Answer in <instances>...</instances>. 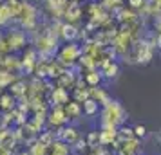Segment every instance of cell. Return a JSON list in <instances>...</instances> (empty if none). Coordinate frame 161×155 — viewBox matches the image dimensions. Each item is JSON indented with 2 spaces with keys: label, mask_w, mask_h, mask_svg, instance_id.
I'll use <instances>...</instances> for the list:
<instances>
[{
  "label": "cell",
  "mask_w": 161,
  "mask_h": 155,
  "mask_svg": "<svg viewBox=\"0 0 161 155\" xmlns=\"http://www.w3.org/2000/svg\"><path fill=\"white\" fill-rule=\"evenodd\" d=\"M71 97H73V101H78V103H83V101H87L91 94H89V87L87 89H73L71 90Z\"/></svg>",
  "instance_id": "22"
},
{
  "label": "cell",
  "mask_w": 161,
  "mask_h": 155,
  "mask_svg": "<svg viewBox=\"0 0 161 155\" xmlns=\"http://www.w3.org/2000/svg\"><path fill=\"white\" fill-rule=\"evenodd\" d=\"M15 155H29V152H27V148H18Z\"/></svg>",
  "instance_id": "26"
},
{
  "label": "cell",
  "mask_w": 161,
  "mask_h": 155,
  "mask_svg": "<svg viewBox=\"0 0 161 155\" xmlns=\"http://www.w3.org/2000/svg\"><path fill=\"white\" fill-rule=\"evenodd\" d=\"M71 152H73V155H87L91 152V148H89L85 137H80V139L76 141L73 146H71Z\"/></svg>",
  "instance_id": "17"
},
{
  "label": "cell",
  "mask_w": 161,
  "mask_h": 155,
  "mask_svg": "<svg viewBox=\"0 0 161 155\" xmlns=\"http://www.w3.org/2000/svg\"><path fill=\"white\" fill-rule=\"evenodd\" d=\"M6 42L9 45V51L11 52H18V51H24L25 49V45H27V36H25V33L22 29H9L6 34Z\"/></svg>",
  "instance_id": "4"
},
{
  "label": "cell",
  "mask_w": 161,
  "mask_h": 155,
  "mask_svg": "<svg viewBox=\"0 0 161 155\" xmlns=\"http://www.w3.org/2000/svg\"><path fill=\"white\" fill-rule=\"evenodd\" d=\"M45 125L49 130H58L62 126L69 125V119L65 116L64 106H51L47 112V119H45Z\"/></svg>",
  "instance_id": "3"
},
{
  "label": "cell",
  "mask_w": 161,
  "mask_h": 155,
  "mask_svg": "<svg viewBox=\"0 0 161 155\" xmlns=\"http://www.w3.org/2000/svg\"><path fill=\"white\" fill-rule=\"evenodd\" d=\"M49 155H73V152H71V146L67 142L56 139L49 146Z\"/></svg>",
  "instance_id": "15"
},
{
  "label": "cell",
  "mask_w": 161,
  "mask_h": 155,
  "mask_svg": "<svg viewBox=\"0 0 161 155\" xmlns=\"http://www.w3.org/2000/svg\"><path fill=\"white\" fill-rule=\"evenodd\" d=\"M89 94H91V99H94L100 106H105L112 99V96L109 94V90L105 89V87H102V85L100 87H89Z\"/></svg>",
  "instance_id": "10"
},
{
  "label": "cell",
  "mask_w": 161,
  "mask_h": 155,
  "mask_svg": "<svg viewBox=\"0 0 161 155\" xmlns=\"http://www.w3.org/2000/svg\"><path fill=\"white\" fill-rule=\"evenodd\" d=\"M54 135H56V139L67 142L69 146H73L80 137H83L81 132H80V126L78 125H71V123L65 125V126H62V128H58V130H54Z\"/></svg>",
  "instance_id": "5"
},
{
  "label": "cell",
  "mask_w": 161,
  "mask_h": 155,
  "mask_svg": "<svg viewBox=\"0 0 161 155\" xmlns=\"http://www.w3.org/2000/svg\"><path fill=\"white\" fill-rule=\"evenodd\" d=\"M64 110H65V116L67 119H69V123L71 125H78L81 121V117H83V106H81V103H78V101H69V103L64 106Z\"/></svg>",
  "instance_id": "8"
},
{
  "label": "cell",
  "mask_w": 161,
  "mask_h": 155,
  "mask_svg": "<svg viewBox=\"0 0 161 155\" xmlns=\"http://www.w3.org/2000/svg\"><path fill=\"white\" fill-rule=\"evenodd\" d=\"M15 153H16V150H11V148L0 144V155H15Z\"/></svg>",
  "instance_id": "24"
},
{
  "label": "cell",
  "mask_w": 161,
  "mask_h": 155,
  "mask_svg": "<svg viewBox=\"0 0 161 155\" xmlns=\"http://www.w3.org/2000/svg\"><path fill=\"white\" fill-rule=\"evenodd\" d=\"M141 146H143V141L138 139V137H134L130 141H125L119 144L114 155H139L141 153Z\"/></svg>",
  "instance_id": "7"
},
{
  "label": "cell",
  "mask_w": 161,
  "mask_h": 155,
  "mask_svg": "<svg viewBox=\"0 0 161 155\" xmlns=\"http://www.w3.org/2000/svg\"><path fill=\"white\" fill-rule=\"evenodd\" d=\"M81 54H83V49L80 47V44L71 42V44H65V45L60 47L58 52H56V56H54V59H58L65 69H69V67L76 65L80 61Z\"/></svg>",
  "instance_id": "2"
},
{
  "label": "cell",
  "mask_w": 161,
  "mask_h": 155,
  "mask_svg": "<svg viewBox=\"0 0 161 155\" xmlns=\"http://www.w3.org/2000/svg\"><path fill=\"white\" fill-rule=\"evenodd\" d=\"M132 128H134V135H136L138 139L143 141V139H147V137H148V130H147V126H145V125L138 123V125H134Z\"/></svg>",
  "instance_id": "23"
},
{
  "label": "cell",
  "mask_w": 161,
  "mask_h": 155,
  "mask_svg": "<svg viewBox=\"0 0 161 155\" xmlns=\"http://www.w3.org/2000/svg\"><path fill=\"white\" fill-rule=\"evenodd\" d=\"M156 47H158V49H161V33H158V34H156Z\"/></svg>",
  "instance_id": "27"
},
{
  "label": "cell",
  "mask_w": 161,
  "mask_h": 155,
  "mask_svg": "<svg viewBox=\"0 0 161 155\" xmlns=\"http://www.w3.org/2000/svg\"><path fill=\"white\" fill-rule=\"evenodd\" d=\"M71 99H73V97H71V92L65 90V89H58V87H54V89L49 92V96H47L49 108H51V106H65Z\"/></svg>",
  "instance_id": "6"
},
{
  "label": "cell",
  "mask_w": 161,
  "mask_h": 155,
  "mask_svg": "<svg viewBox=\"0 0 161 155\" xmlns=\"http://www.w3.org/2000/svg\"><path fill=\"white\" fill-rule=\"evenodd\" d=\"M83 137H85V141H87V144H89L91 150L100 146V128H92V130H89Z\"/></svg>",
  "instance_id": "19"
},
{
  "label": "cell",
  "mask_w": 161,
  "mask_h": 155,
  "mask_svg": "<svg viewBox=\"0 0 161 155\" xmlns=\"http://www.w3.org/2000/svg\"><path fill=\"white\" fill-rule=\"evenodd\" d=\"M27 85H29V81L24 78V76H20V78H16L15 81L9 85L8 92H11L13 96L16 97V99H22L24 96H25V90H27Z\"/></svg>",
  "instance_id": "11"
},
{
  "label": "cell",
  "mask_w": 161,
  "mask_h": 155,
  "mask_svg": "<svg viewBox=\"0 0 161 155\" xmlns=\"http://www.w3.org/2000/svg\"><path fill=\"white\" fill-rule=\"evenodd\" d=\"M139 155H141V153H139Z\"/></svg>",
  "instance_id": "29"
},
{
  "label": "cell",
  "mask_w": 161,
  "mask_h": 155,
  "mask_svg": "<svg viewBox=\"0 0 161 155\" xmlns=\"http://www.w3.org/2000/svg\"><path fill=\"white\" fill-rule=\"evenodd\" d=\"M81 106H83V116L89 119H94L96 116H100V110H102V106L96 103L94 99H91V97H89L87 101H83Z\"/></svg>",
  "instance_id": "13"
},
{
  "label": "cell",
  "mask_w": 161,
  "mask_h": 155,
  "mask_svg": "<svg viewBox=\"0 0 161 155\" xmlns=\"http://www.w3.org/2000/svg\"><path fill=\"white\" fill-rule=\"evenodd\" d=\"M64 16L67 18V22H69V23H74L81 16L80 4H78V2H71V4L67 6V11H65V15H64Z\"/></svg>",
  "instance_id": "16"
},
{
  "label": "cell",
  "mask_w": 161,
  "mask_h": 155,
  "mask_svg": "<svg viewBox=\"0 0 161 155\" xmlns=\"http://www.w3.org/2000/svg\"><path fill=\"white\" fill-rule=\"evenodd\" d=\"M42 144H45V146H51L53 142L56 141V135H54V130H49V128H45L44 132H40L38 133V137H36Z\"/></svg>",
  "instance_id": "21"
},
{
  "label": "cell",
  "mask_w": 161,
  "mask_h": 155,
  "mask_svg": "<svg viewBox=\"0 0 161 155\" xmlns=\"http://www.w3.org/2000/svg\"><path fill=\"white\" fill-rule=\"evenodd\" d=\"M154 141H156V142H158V144H159V146H161V130H159V132H158V135L154 137Z\"/></svg>",
  "instance_id": "28"
},
{
  "label": "cell",
  "mask_w": 161,
  "mask_h": 155,
  "mask_svg": "<svg viewBox=\"0 0 161 155\" xmlns=\"http://www.w3.org/2000/svg\"><path fill=\"white\" fill-rule=\"evenodd\" d=\"M98 119H100V126H116V128H119V126L127 125L129 112H127V108L123 106L121 101L112 97L110 103L102 106Z\"/></svg>",
  "instance_id": "1"
},
{
  "label": "cell",
  "mask_w": 161,
  "mask_h": 155,
  "mask_svg": "<svg viewBox=\"0 0 161 155\" xmlns=\"http://www.w3.org/2000/svg\"><path fill=\"white\" fill-rule=\"evenodd\" d=\"M16 105H18V99L8 90L0 96V112H13L16 108Z\"/></svg>",
  "instance_id": "12"
},
{
  "label": "cell",
  "mask_w": 161,
  "mask_h": 155,
  "mask_svg": "<svg viewBox=\"0 0 161 155\" xmlns=\"http://www.w3.org/2000/svg\"><path fill=\"white\" fill-rule=\"evenodd\" d=\"M130 6L132 8H141L143 6V0H130Z\"/></svg>",
  "instance_id": "25"
},
{
  "label": "cell",
  "mask_w": 161,
  "mask_h": 155,
  "mask_svg": "<svg viewBox=\"0 0 161 155\" xmlns=\"http://www.w3.org/2000/svg\"><path fill=\"white\" fill-rule=\"evenodd\" d=\"M27 152H29V155H49V146L42 144V142L36 139L27 146Z\"/></svg>",
  "instance_id": "18"
},
{
  "label": "cell",
  "mask_w": 161,
  "mask_h": 155,
  "mask_svg": "<svg viewBox=\"0 0 161 155\" xmlns=\"http://www.w3.org/2000/svg\"><path fill=\"white\" fill-rule=\"evenodd\" d=\"M136 135H134V128L129 125H123V126H119L118 128V141L119 142H125V141H130L134 139Z\"/></svg>",
  "instance_id": "20"
},
{
  "label": "cell",
  "mask_w": 161,
  "mask_h": 155,
  "mask_svg": "<svg viewBox=\"0 0 161 155\" xmlns=\"http://www.w3.org/2000/svg\"><path fill=\"white\" fill-rule=\"evenodd\" d=\"M118 141L116 126H100V146L110 148Z\"/></svg>",
  "instance_id": "9"
},
{
  "label": "cell",
  "mask_w": 161,
  "mask_h": 155,
  "mask_svg": "<svg viewBox=\"0 0 161 155\" xmlns=\"http://www.w3.org/2000/svg\"><path fill=\"white\" fill-rule=\"evenodd\" d=\"M81 76H83V80L87 83V87H100L103 81V76L98 69H94V70H85Z\"/></svg>",
  "instance_id": "14"
}]
</instances>
